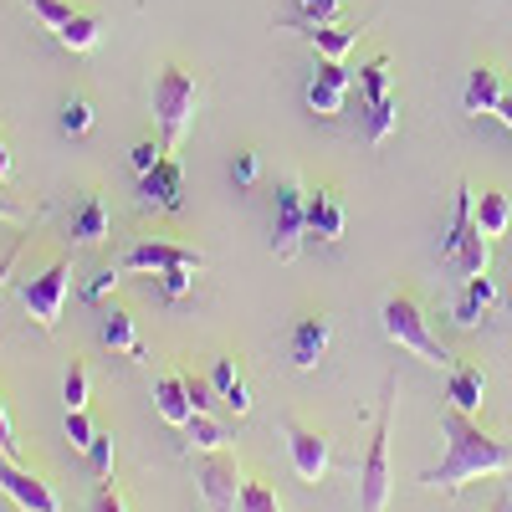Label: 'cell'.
I'll list each match as a JSON object with an SVG mask.
<instances>
[{
    "label": "cell",
    "mask_w": 512,
    "mask_h": 512,
    "mask_svg": "<svg viewBox=\"0 0 512 512\" xmlns=\"http://www.w3.org/2000/svg\"><path fill=\"white\" fill-rule=\"evenodd\" d=\"M185 431H190V446H195V451H221V446H226V425H216L205 410H195V415H190Z\"/></svg>",
    "instance_id": "obj_27"
},
{
    "label": "cell",
    "mask_w": 512,
    "mask_h": 512,
    "mask_svg": "<svg viewBox=\"0 0 512 512\" xmlns=\"http://www.w3.org/2000/svg\"><path fill=\"white\" fill-rule=\"evenodd\" d=\"M507 313H512V308H507Z\"/></svg>",
    "instance_id": "obj_49"
},
{
    "label": "cell",
    "mask_w": 512,
    "mask_h": 512,
    "mask_svg": "<svg viewBox=\"0 0 512 512\" xmlns=\"http://www.w3.org/2000/svg\"><path fill=\"white\" fill-rule=\"evenodd\" d=\"M169 267H205V251L195 246H175V241H139L123 251V272H169Z\"/></svg>",
    "instance_id": "obj_10"
},
{
    "label": "cell",
    "mask_w": 512,
    "mask_h": 512,
    "mask_svg": "<svg viewBox=\"0 0 512 512\" xmlns=\"http://www.w3.org/2000/svg\"><path fill=\"white\" fill-rule=\"evenodd\" d=\"M497 118H502V123H507V128H512V93H507V98H502V103H497Z\"/></svg>",
    "instance_id": "obj_46"
},
{
    "label": "cell",
    "mask_w": 512,
    "mask_h": 512,
    "mask_svg": "<svg viewBox=\"0 0 512 512\" xmlns=\"http://www.w3.org/2000/svg\"><path fill=\"white\" fill-rule=\"evenodd\" d=\"M446 400H451V410H461V415H482L487 369H482V364H456V369H451V384H446Z\"/></svg>",
    "instance_id": "obj_14"
},
{
    "label": "cell",
    "mask_w": 512,
    "mask_h": 512,
    "mask_svg": "<svg viewBox=\"0 0 512 512\" xmlns=\"http://www.w3.org/2000/svg\"><path fill=\"white\" fill-rule=\"evenodd\" d=\"M395 113H400L395 93L384 98V103H369V144H384V139H390V128H395Z\"/></svg>",
    "instance_id": "obj_30"
},
{
    "label": "cell",
    "mask_w": 512,
    "mask_h": 512,
    "mask_svg": "<svg viewBox=\"0 0 512 512\" xmlns=\"http://www.w3.org/2000/svg\"><path fill=\"white\" fill-rule=\"evenodd\" d=\"M195 482H200V497H205L210 512H241V487H246V477H241L236 456L216 451L210 461H200Z\"/></svg>",
    "instance_id": "obj_8"
},
{
    "label": "cell",
    "mask_w": 512,
    "mask_h": 512,
    "mask_svg": "<svg viewBox=\"0 0 512 512\" xmlns=\"http://www.w3.org/2000/svg\"><path fill=\"white\" fill-rule=\"evenodd\" d=\"M507 93H502V72L497 67H472V77H466V88H461V108L466 113H497V103H502Z\"/></svg>",
    "instance_id": "obj_17"
},
{
    "label": "cell",
    "mask_w": 512,
    "mask_h": 512,
    "mask_svg": "<svg viewBox=\"0 0 512 512\" xmlns=\"http://www.w3.org/2000/svg\"><path fill=\"white\" fill-rule=\"evenodd\" d=\"M308 236H318V241L344 236V205H338L333 190H313L308 195Z\"/></svg>",
    "instance_id": "obj_20"
},
{
    "label": "cell",
    "mask_w": 512,
    "mask_h": 512,
    "mask_svg": "<svg viewBox=\"0 0 512 512\" xmlns=\"http://www.w3.org/2000/svg\"><path fill=\"white\" fill-rule=\"evenodd\" d=\"M359 88H364L369 103H384V98H390V57H374V62L359 72Z\"/></svg>",
    "instance_id": "obj_28"
},
{
    "label": "cell",
    "mask_w": 512,
    "mask_h": 512,
    "mask_svg": "<svg viewBox=\"0 0 512 512\" xmlns=\"http://www.w3.org/2000/svg\"><path fill=\"white\" fill-rule=\"evenodd\" d=\"M154 410H159V420H164V425H175V431H185V425H190V415H195V405H190V390H185V379L164 374V379L154 384Z\"/></svg>",
    "instance_id": "obj_19"
},
{
    "label": "cell",
    "mask_w": 512,
    "mask_h": 512,
    "mask_svg": "<svg viewBox=\"0 0 512 512\" xmlns=\"http://www.w3.org/2000/svg\"><path fill=\"white\" fill-rule=\"evenodd\" d=\"M0 492H6L21 512H62L57 492L41 482L36 472H26V466H16V456L0 451Z\"/></svg>",
    "instance_id": "obj_9"
},
{
    "label": "cell",
    "mask_w": 512,
    "mask_h": 512,
    "mask_svg": "<svg viewBox=\"0 0 512 512\" xmlns=\"http://www.w3.org/2000/svg\"><path fill=\"white\" fill-rule=\"evenodd\" d=\"M472 216H477V231H482L487 241H497V236H507V226H512V200H507L502 190H482L477 205H472Z\"/></svg>",
    "instance_id": "obj_21"
},
{
    "label": "cell",
    "mask_w": 512,
    "mask_h": 512,
    "mask_svg": "<svg viewBox=\"0 0 512 512\" xmlns=\"http://www.w3.org/2000/svg\"><path fill=\"white\" fill-rule=\"evenodd\" d=\"M0 221H11V226H26L31 216H26V205H16L11 195H0Z\"/></svg>",
    "instance_id": "obj_43"
},
{
    "label": "cell",
    "mask_w": 512,
    "mask_h": 512,
    "mask_svg": "<svg viewBox=\"0 0 512 512\" xmlns=\"http://www.w3.org/2000/svg\"><path fill=\"white\" fill-rule=\"evenodd\" d=\"M308 36H313V47H318L323 62H344L354 52V41H359V26H313Z\"/></svg>",
    "instance_id": "obj_25"
},
{
    "label": "cell",
    "mask_w": 512,
    "mask_h": 512,
    "mask_svg": "<svg viewBox=\"0 0 512 512\" xmlns=\"http://www.w3.org/2000/svg\"><path fill=\"white\" fill-rule=\"evenodd\" d=\"M6 175H11V144L0 139V180H6Z\"/></svg>",
    "instance_id": "obj_45"
},
{
    "label": "cell",
    "mask_w": 512,
    "mask_h": 512,
    "mask_svg": "<svg viewBox=\"0 0 512 512\" xmlns=\"http://www.w3.org/2000/svg\"><path fill=\"white\" fill-rule=\"evenodd\" d=\"M118 287V267H98L93 282H88V303H103V297Z\"/></svg>",
    "instance_id": "obj_38"
},
{
    "label": "cell",
    "mask_w": 512,
    "mask_h": 512,
    "mask_svg": "<svg viewBox=\"0 0 512 512\" xmlns=\"http://www.w3.org/2000/svg\"><path fill=\"white\" fill-rule=\"evenodd\" d=\"M441 431H446V456L436 472H425L420 482L436 487V492H456L466 482H482L492 472H512V446L487 436L477 415H461V410H446L441 415Z\"/></svg>",
    "instance_id": "obj_1"
},
{
    "label": "cell",
    "mask_w": 512,
    "mask_h": 512,
    "mask_svg": "<svg viewBox=\"0 0 512 512\" xmlns=\"http://www.w3.org/2000/svg\"><path fill=\"white\" fill-rule=\"evenodd\" d=\"M185 390H190V405H195V410H210V405H216V400H210V390H216L210 379H195V374H190Z\"/></svg>",
    "instance_id": "obj_41"
},
{
    "label": "cell",
    "mask_w": 512,
    "mask_h": 512,
    "mask_svg": "<svg viewBox=\"0 0 512 512\" xmlns=\"http://www.w3.org/2000/svg\"><path fill=\"white\" fill-rule=\"evenodd\" d=\"M93 436H98V425L88 420V410H67V441H72L77 451H88Z\"/></svg>",
    "instance_id": "obj_35"
},
{
    "label": "cell",
    "mask_w": 512,
    "mask_h": 512,
    "mask_svg": "<svg viewBox=\"0 0 512 512\" xmlns=\"http://www.w3.org/2000/svg\"><path fill=\"white\" fill-rule=\"evenodd\" d=\"M379 328H384V338H390L395 349L415 354L420 364L451 369V354L431 338V328H425V313H420L415 297H405V292H390V297H384V308H379Z\"/></svg>",
    "instance_id": "obj_3"
},
{
    "label": "cell",
    "mask_w": 512,
    "mask_h": 512,
    "mask_svg": "<svg viewBox=\"0 0 512 512\" xmlns=\"http://www.w3.org/2000/svg\"><path fill=\"white\" fill-rule=\"evenodd\" d=\"M180 200H185V169H180V159H159L149 175H139V205L144 210H180Z\"/></svg>",
    "instance_id": "obj_12"
},
{
    "label": "cell",
    "mask_w": 512,
    "mask_h": 512,
    "mask_svg": "<svg viewBox=\"0 0 512 512\" xmlns=\"http://www.w3.org/2000/svg\"><path fill=\"white\" fill-rule=\"evenodd\" d=\"M256 175H262V159H256L251 149L236 154V185H256Z\"/></svg>",
    "instance_id": "obj_40"
},
{
    "label": "cell",
    "mask_w": 512,
    "mask_h": 512,
    "mask_svg": "<svg viewBox=\"0 0 512 512\" xmlns=\"http://www.w3.org/2000/svg\"><path fill=\"white\" fill-rule=\"evenodd\" d=\"M303 236H308V190L292 175V180H282L277 205H272V251H277V262H292Z\"/></svg>",
    "instance_id": "obj_5"
},
{
    "label": "cell",
    "mask_w": 512,
    "mask_h": 512,
    "mask_svg": "<svg viewBox=\"0 0 512 512\" xmlns=\"http://www.w3.org/2000/svg\"><path fill=\"white\" fill-rule=\"evenodd\" d=\"M16 256H21V241H16V246H11L6 256H0V292H6V277L16 272Z\"/></svg>",
    "instance_id": "obj_44"
},
{
    "label": "cell",
    "mask_w": 512,
    "mask_h": 512,
    "mask_svg": "<svg viewBox=\"0 0 512 512\" xmlns=\"http://www.w3.org/2000/svg\"><path fill=\"white\" fill-rule=\"evenodd\" d=\"M451 262H456L466 277H482V272H487V262H492V241H487L482 231H472V236H466V241L456 246Z\"/></svg>",
    "instance_id": "obj_26"
},
{
    "label": "cell",
    "mask_w": 512,
    "mask_h": 512,
    "mask_svg": "<svg viewBox=\"0 0 512 512\" xmlns=\"http://www.w3.org/2000/svg\"><path fill=\"white\" fill-rule=\"evenodd\" d=\"M195 108H200V82L195 72L185 67H164L159 82H154V118L164 128V144H180L195 123Z\"/></svg>",
    "instance_id": "obj_4"
},
{
    "label": "cell",
    "mask_w": 512,
    "mask_h": 512,
    "mask_svg": "<svg viewBox=\"0 0 512 512\" xmlns=\"http://www.w3.org/2000/svg\"><path fill=\"white\" fill-rule=\"evenodd\" d=\"M93 103L88 98H67L62 103V128H67V134H88V128H93Z\"/></svg>",
    "instance_id": "obj_33"
},
{
    "label": "cell",
    "mask_w": 512,
    "mask_h": 512,
    "mask_svg": "<svg viewBox=\"0 0 512 512\" xmlns=\"http://www.w3.org/2000/svg\"><path fill=\"white\" fill-rule=\"evenodd\" d=\"M241 512H287V507L277 502V492L267 482H246L241 487Z\"/></svg>",
    "instance_id": "obj_31"
},
{
    "label": "cell",
    "mask_w": 512,
    "mask_h": 512,
    "mask_svg": "<svg viewBox=\"0 0 512 512\" xmlns=\"http://www.w3.org/2000/svg\"><path fill=\"white\" fill-rule=\"evenodd\" d=\"M328 338H333V323L323 313L303 318V323L292 328V364L297 369H318V359L328 354Z\"/></svg>",
    "instance_id": "obj_15"
},
{
    "label": "cell",
    "mask_w": 512,
    "mask_h": 512,
    "mask_svg": "<svg viewBox=\"0 0 512 512\" xmlns=\"http://www.w3.org/2000/svg\"><path fill=\"white\" fill-rule=\"evenodd\" d=\"M72 241L77 246H98V241H108V200L93 190V195H82L77 205H72Z\"/></svg>",
    "instance_id": "obj_16"
},
{
    "label": "cell",
    "mask_w": 512,
    "mask_h": 512,
    "mask_svg": "<svg viewBox=\"0 0 512 512\" xmlns=\"http://www.w3.org/2000/svg\"><path fill=\"white\" fill-rule=\"evenodd\" d=\"M26 6L47 21V31L62 41L67 52H93L98 47V36H103V26H98V16H88V11H72L67 0H26Z\"/></svg>",
    "instance_id": "obj_7"
},
{
    "label": "cell",
    "mask_w": 512,
    "mask_h": 512,
    "mask_svg": "<svg viewBox=\"0 0 512 512\" xmlns=\"http://www.w3.org/2000/svg\"><path fill=\"white\" fill-rule=\"evenodd\" d=\"M88 390H93L88 364H72L67 379H62V400H67V410H88Z\"/></svg>",
    "instance_id": "obj_29"
},
{
    "label": "cell",
    "mask_w": 512,
    "mask_h": 512,
    "mask_svg": "<svg viewBox=\"0 0 512 512\" xmlns=\"http://www.w3.org/2000/svg\"><path fill=\"white\" fill-rule=\"evenodd\" d=\"M344 93H349V67L344 62H323L308 82V108L333 118V113H344Z\"/></svg>",
    "instance_id": "obj_13"
},
{
    "label": "cell",
    "mask_w": 512,
    "mask_h": 512,
    "mask_svg": "<svg viewBox=\"0 0 512 512\" xmlns=\"http://www.w3.org/2000/svg\"><path fill=\"white\" fill-rule=\"evenodd\" d=\"M88 466H93V477L113 482V431H98L93 446H88Z\"/></svg>",
    "instance_id": "obj_32"
},
{
    "label": "cell",
    "mask_w": 512,
    "mask_h": 512,
    "mask_svg": "<svg viewBox=\"0 0 512 512\" xmlns=\"http://www.w3.org/2000/svg\"><path fill=\"white\" fill-rule=\"evenodd\" d=\"M287 456H292V472L303 482H323L328 477V436L313 431V425L287 420Z\"/></svg>",
    "instance_id": "obj_11"
},
{
    "label": "cell",
    "mask_w": 512,
    "mask_h": 512,
    "mask_svg": "<svg viewBox=\"0 0 512 512\" xmlns=\"http://www.w3.org/2000/svg\"><path fill=\"white\" fill-rule=\"evenodd\" d=\"M507 507H512V497H507V502H497V507H492V512H507Z\"/></svg>",
    "instance_id": "obj_47"
},
{
    "label": "cell",
    "mask_w": 512,
    "mask_h": 512,
    "mask_svg": "<svg viewBox=\"0 0 512 512\" xmlns=\"http://www.w3.org/2000/svg\"><path fill=\"white\" fill-rule=\"evenodd\" d=\"M472 205H477V190L461 180V185H456V216H451V231L441 236V256H446V262L456 256V246H461L466 236L477 231V216H472Z\"/></svg>",
    "instance_id": "obj_24"
},
{
    "label": "cell",
    "mask_w": 512,
    "mask_h": 512,
    "mask_svg": "<svg viewBox=\"0 0 512 512\" xmlns=\"http://www.w3.org/2000/svg\"><path fill=\"white\" fill-rule=\"evenodd\" d=\"M338 6H344V0H297V11H303L308 26H333Z\"/></svg>",
    "instance_id": "obj_36"
},
{
    "label": "cell",
    "mask_w": 512,
    "mask_h": 512,
    "mask_svg": "<svg viewBox=\"0 0 512 512\" xmlns=\"http://www.w3.org/2000/svg\"><path fill=\"white\" fill-rule=\"evenodd\" d=\"M395 379H384V400L374 415V436L364 451V472H359V512H384L390 507V425H395Z\"/></svg>",
    "instance_id": "obj_2"
},
{
    "label": "cell",
    "mask_w": 512,
    "mask_h": 512,
    "mask_svg": "<svg viewBox=\"0 0 512 512\" xmlns=\"http://www.w3.org/2000/svg\"><path fill=\"white\" fill-rule=\"evenodd\" d=\"M67 287H72V262H67V256H57L47 272H36V277L21 282V308H26L41 328H57L62 303H67Z\"/></svg>",
    "instance_id": "obj_6"
},
{
    "label": "cell",
    "mask_w": 512,
    "mask_h": 512,
    "mask_svg": "<svg viewBox=\"0 0 512 512\" xmlns=\"http://www.w3.org/2000/svg\"><path fill=\"white\" fill-rule=\"evenodd\" d=\"M0 451H6V456L21 451V441H16V431H11V415H6V400H0Z\"/></svg>",
    "instance_id": "obj_42"
},
{
    "label": "cell",
    "mask_w": 512,
    "mask_h": 512,
    "mask_svg": "<svg viewBox=\"0 0 512 512\" xmlns=\"http://www.w3.org/2000/svg\"><path fill=\"white\" fill-rule=\"evenodd\" d=\"M497 303V282L482 272V277H466V287H461V297H456V308H451V318H456V328H477L482 323V313Z\"/></svg>",
    "instance_id": "obj_18"
},
{
    "label": "cell",
    "mask_w": 512,
    "mask_h": 512,
    "mask_svg": "<svg viewBox=\"0 0 512 512\" xmlns=\"http://www.w3.org/2000/svg\"><path fill=\"white\" fill-rule=\"evenodd\" d=\"M507 497H512V477H507Z\"/></svg>",
    "instance_id": "obj_48"
},
{
    "label": "cell",
    "mask_w": 512,
    "mask_h": 512,
    "mask_svg": "<svg viewBox=\"0 0 512 512\" xmlns=\"http://www.w3.org/2000/svg\"><path fill=\"white\" fill-rule=\"evenodd\" d=\"M159 159H164V144H154V139H139L134 149H128V164H134V175H149Z\"/></svg>",
    "instance_id": "obj_37"
},
{
    "label": "cell",
    "mask_w": 512,
    "mask_h": 512,
    "mask_svg": "<svg viewBox=\"0 0 512 512\" xmlns=\"http://www.w3.org/2000/svg\"><path fill=\"white\" fill-rule=\"evenodd\" d=\"M88 512H128V502H123V492L113 487V482H103L98 487V497H93V507Z\"/></svg>",
    "instance_id": "obj_39"
},
{
    "label": "cell",
    "mask_w": 512,
    "mask_h": 512,
    "mask_svg": "<svg viewBox=\"0 0 512 512\" xmlns=\"http://www.w3.org/2000/svg\"><path fill=\"white\" fill-rule=\"evenodd\" d=\"M103 344L108 349H118V354H128V359H144V344H139V328H134V318H128L123 308H103Z\"/></svg>",
    "instance_id": "obj_22"
},
{
    "label": "cell",
    "mask_w": 512,
    "mask_h": 512,
    "mask_svg": "<svg viewBox=\"0 0 512 512\" xmlns=\"http://www.w3.org/2000/svg\"><path fill=\"white\" fill-rule=\"evenodd\" d=\"M210 384H216V395H221L236 415H251V390H246L236 359H216V364H210Z\"/></svg>",
    "instance_id": "obj_23"
},
{
    "label": "cell",
    "mask_w": 512,
    "mask_h": 512,
    "mask_svg": "<svg viewBox=\"0 0 512 512\" xmlns=\"http://www.w3.org/2000/svg\"><path fill=\"white\" fill-rule=\"evenodd\" d=\"M154 277H159V292L169 297V303H180V297L195 287V272L190 267H169V272H154Z\"/></svg>",
    "instance_id": "obj_34"
}]
</instances>
